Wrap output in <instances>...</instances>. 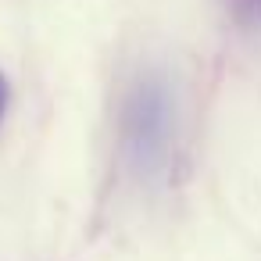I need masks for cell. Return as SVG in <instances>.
I'll list each match as a JSON object with an SVG mask.
<instances>
[{
	"instance_id": "cell-1",
	"label": "cell",
	"mask_w": 261,
	"mask_h": 261,
	"mask_svg": "<svg viewBox=\"0 0 261 261\" xmlns=\"http://www.w3.org/2000/svg\"><path fill=\"white\" fill-rule=\"evenodd\" d=\"M118 129L125 161L143 179H165L175 161V136H179V108L168 75L140 72L129 83L118 111Z\"/></svg>"
},
{
	"instance_id": "cell-2",
	"label": "cell",
	"mask_w": 261,
	"mask_h": 261,
	"mask_svg": "<svg viewBox=\"0 0 261 261\" xmlns=\"http://www.w3.org/2000/svg\"><path fill=\"white\" fill-rule=\"evenodd\" d=\"M229 18L243 29H261V0H222Z\"/></svg>"
},
{
	"instance_id": "cell-3",
	"label": "cell",
	"mask_w": 261,
	"mask_h": 261,
	"mask_svg": "<svg viewBox=\"0 0 261 261\" xmlns=\"http://www.w3.org/2000/svg\"><path fill=\"white\" fill-rule=\"evenodd\" d=\"M4 108H8V83L0 75V118H4Z\"/></svg>"
}]
</instances>
